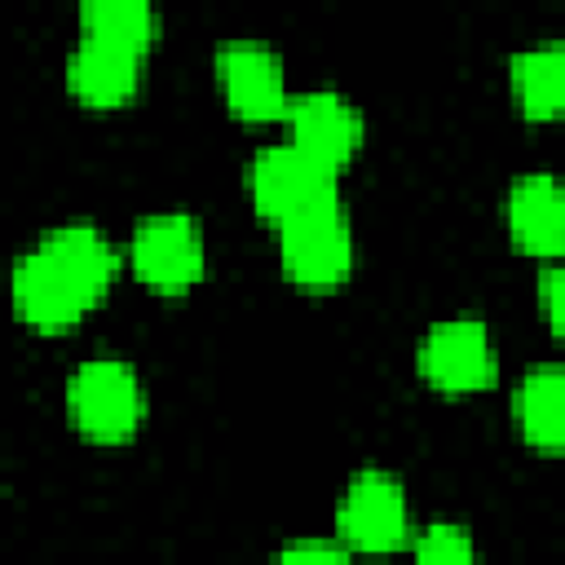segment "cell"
Here are the masks:
<instances>
[{"instance_id":"15","label":"cell","mask_w":565,"mask_h":565,"mask_svg":"<svg viewBox=\"0 0 565 565\" xmlns=\"http://www.w3.org/2000/svg\"><path fill=\"white\" fill-rule=\"evenodd\" d=\"M415 565H477V547L463 525L437 521L415 543Z\"/></svg>"},{"instance_id":"4","label":"cell","mask_w":565,"mask_h":565,"mask_svg":"<svg viewBox=\"0 0 565 565\" xmlns=\"http://www.w3.org/2000/svg\"><path fill=\"white\" fill-rule=\"evenodd\" d=\"M278 252H282V269L291 274L296 287H305V291L340 287L353 269V230H349L340 203L318 207V212L282 225Z\"/></svg>"},{"instance_id":"12","label":"cell","mask_w":565,"mask_h":565,"mask_svg":"<svg viewBox=\"0 0 565 565\" xmlns=\"http://www.w3.org/2000/svg\"><path fill=\"white\" fill-rule=\"evenodd\" d=\"M512 97L530 119L565 115V40H539L512 57Z\"/></svg>"},{"instance_id":"6","label":"cell","mask_w":565,"mask_h":565,"mask_svg":"<svg viewBox=\"0 0 565 565\" xmlns=\"http://www.w3.org/2000/svg\"><path fill=\"white\" fill-rule=\"evenodd\" d=\"M335 530H340V543L353 552H393L411 530V508H406L402 481L380 468L358 472L349 481V490L340 494Z\"/></svg>"},{"instance_id":"11","label":"cell","mask_w":565,"mask_h":565,"mask_svg":"<svg viewBox=\"0 0 565 565\" xmlns=\"http://www.w3.org/2000/svg\"><path fill=\"white\" fill-rule=\"evenodd\" d=\"M66 84L84 106H97V110L124 106L141 84V53L84 35L66 62Z\"/></svg>"},{"instance_id":"16","label":"cell","mask_w":565,"mask_h":565,"mask_svg":"<svg viewBox=\"0 0 565 565\" xmlns=\"http://www.w3.org/2000/svg\"><path fill=\"white\" fill-rule=\"evenodd\" d=\"M274 565H349V552L327 539H300V543H287Z\"/></svg>"},{"instance_id":"14","label":"cell","mask_w":565,"mask_h":565,"mask_svg":"<svg viewBox=\"0 0 565 565\" xmlns=\"http://www.w3.org/2000/svg\"><path fill=\"white\" fill-rule=\"evenodd\" d=\"M79 26H84L88 40H106L115 49L146 53L154 31H159V18L141 0H88L79 9Z\"/></svg>"},{"instance_id":"9","label":"cell","mask_w":565,"mask_h":565,"mask_svg":"<svg viewBox=\"0 0 565 565\" xmlns=\"http://www.w3.org/2000/svg\"><path fill=\"white\" fill-rule=\"evenodd\" d=\"M287 124H291V146H300L305 154H313L318 163H327L335 172L362 146V115H358V106L349 97L331 93V88L296 97L291 110H287Z\"/></svg>"},{"instance_id":"7","label":"cell","mask_w":565,"mask_h":565,"mask_svg":"<svg viewBox=\"0 0 565 565\" xmlns=\"http://www.w3.org/2000/svg\"><path fill=\"white\" fill-rule=\"evenodd\" d=\"M419 371L441 393H477L494 380V340L481 318H441L419 340Z\"/></svg>"},{"instance_id":"17","label":"cell","mask_w":565,"mask_h":565,"mask_svg":"<svg viewBox=\"0 0 565 565\" xmlns=\"http://www.w3.org/2000/svg\"><path fill=\"white\" fill-rule=\"evenodd\" d=\"M539 300H543V313H547V327L556 331V340H565V260H556L543 282H539Z\"/></svg>"},{"instance_id":"1","label":"cell","mask_w":565,"mask_h":565,"mask_svg":"<svg viewBox=\"0 0 565 565\" xmlns=\"http://www.w3.org/2000/svg\"><path fill=\"white\" fill-rule=\"evenodd\" d=\"M110 282L115 247L93 225H62L13 265V305L35 331H66Z\"/></svg>"},{"instance_id":"3","label":"cell","mask_w":565,"mask_h":565,"mask_svg":"<svg viewBox=\"0 0 565 565\" xmlns=\"http://www.w3.org/2000/svg\"><path fill=\"white\" fill-rule=\"evenodd\" d=\"M71 419L93 441H128L146 415V388L119 358H88L66 384Z\"/></svg>"},{"instance_id":"8","label":"cell","mask_w":565,"mask_h":565,"mask_svg":"<svg viewBox=\"0 0 565 565\" xmlns=\"http://www.w3.org/2000/svg\"><path fill=\"white\" fill-rule=\"evenodd\" d=\"M216 79H221L225 106L238 119H247V124L282 119L291 110V97H287V84H282V62L260 40H230V44H221Z\"/></svg>"},{"instance_id":"2","label":"cell","mask_w":565,"mask_h":565,"mask_svg":"<svg viewBox=\"0 0 565 565\" xmlns=\"http://www.w3.org/2000/svg\"><path fill=\"white\" fill-rule=\"evenodd\" d=\"M247 190L256 212L269 225H291L318 207L340 203V185H335V168L318 163L313 154H305L300 146H265L252 168H247Z\"/></svg>"},{"instance_id":"13","label":"cell","mask_w":565,"mask_h":565,"mask_svg":"<svg viewBox=\"0 0 565 565\" xmlns=\"http://www.w3.org/2000/svg\"><path fill=\"white\" fill-rule=\"evenodd\" d=\"M512 415L530 446L565 450V366H534L512 393Z\"/></svg>"},{"instance_id":"10","label":"cell","mask_w":565,"mask_h":565,"mask_svg":"<svg viewBox=\"0 0 565 565\" xmlns=\"http://www.w3.org/2000/svg\"><path fill=\"white\" fill-rule=\"evenodd\" d=\"M508 234L530 256H565V185L547 172L516 177L508 190Z\"/></svg>"},{"instance_id":"5","label":"cell","mask_w":565,"mask_h":565,"mask_svg":"<svg viewBox=\"0 0 565 565\" xmlns=\"http://www.w3.org/2000/svg\"><path fill=\"white\" fill-rule=\"evenodd\" d=\"M128 256H132V269L141 274V282L150 291L181 296L203 274V234H199L194 216H185V212H159V216H150V221L137 225Z\"/></svg>"}]
</instances>
